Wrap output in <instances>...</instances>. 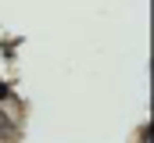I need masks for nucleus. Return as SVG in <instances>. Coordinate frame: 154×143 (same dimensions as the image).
<instances>
[{
	"mask_svg": "<svg viewBox=\"0 0 154 143\" xmlns=\"http://www.w3.org/2000/svg\"><path fill=\"white\" fill-rule=\"evenodd\" d=\"M25 129V107L22 100L0 86V143H18Z\"/></svg>",
	"mask_w": 154,
	"mask_h": 143,
	"instance_id": "nucleus-1",
	"label": "nucleus"
},
{
	"mask_svg": "<svg viewBox=\"0 0 154 143\" xmlns=\"http://www.w3.org/2000/svg\"><path fill=\"white\" fill-rule=\"evenodd\" d=\"M136 143H151V129H140L136 132Z\"/></svg>",
	"mask_w": 154,
	"mask_h": 143,
	"instance_id": "nucleus-2",
	"label": "nucleus"
}]
</instances>
